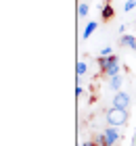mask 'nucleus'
<instances>
[{
	"instance_id": "obj_10",
	"label": "nucleus",
	"mask_w": 136,
	"mask_h": 146,
	"mask_svg": "<svg viewBox=\"0 0 136 146\" xmlns=\"http://www.w3.org/2000/svg\"><path fill=\"white\" fill-rule=\"evenodd\" d=\"M109 17H113V9L111 6H103V19H109Z\"/></svg>"
},
{
	"instance_id": "obj_4",
	"label": "nucleus",
	"mask_w": 136,
	"mask_h": 146,
	"mask_svg": "<svg viewBox=\"0 0 136 146\" xmlns=\"http://www.w3.org/2000/svg\"><path fill=\"white\" fill-rule=\"evenodd\" d=\"M103 134H105V140H107V146H113L115 142L119 140V134H117V129H115V127H107V129L103 131Z\"/></svg>"
},
{
	"instance_id": "obj_13",
	"label": "nucleus",
	"mask_w": 136,
	"mask_h": 146,
	"mask_svg": "<svg viewBox=\"0 0 136 146\" xmlns=\"http://www.w3.org/2000/svg\"><path fill=\"white\" fill-rule=\"evenodd\" d=\"M82 146H96L94 142H82Z\"/></svg>"
},
{
	"instance_id": "obj_2",
	"label": "nucleus",
	"mask_w": 136,
	"mask_h": 146,
	"mask_svg": "<svg viewBox=\"0 0 136 146\" xmlns=\"http://www.w3.org/2000/svg\"><path fill=\"white\" fill-rule=\"evenodd\" d=\"M128 119V111L126 109H115L111 107L107 111V123L111 125V127H117V125H124Z\"/></svg>"
},
{
	"instance_id": "obj_8",
	"label": "nucleus",
	"mask_w": 136,
	"mask_h": 146,
	"mask_svg": "<svg viewBox=\"0 0 136 146\" xmlns=\"http://www.w3.org/2000/svg\"><path fill=\"white\" fill-rule=\"evenodd\" d=\"M88 11H90V6H88L86 2H82V4H80V9H78V15H80V17H86V15H88Z\"/></svg>"
},
{
	"instance_id": "obj_1",
	"label": "nucleus",
	"mask_w": 136,
	"mask_h": 146,
	"mask_svg": "<svg viewBox=\"0 0 136 146\" xmlns=\"http://www.w3.org/2000/svg\"><path fill=\"white\" fill-rule=\"evenodd\" d=\"M98 65H100V71L107 73L109 77L119 75V58L117 56H100Z\"/></svg>"
},
{
	"instance_id": "obj_5",
	"label": "nucleus",
	"mask_w": 136,
	"mask_h": 146,
	"mask_svg": "<svg viewBox=\"0 0 136 146\" xmlns=\"http://www.w3.org/2000/svg\"><path fill=\"white\" fill-rule=\"evenodd\" d=\"M96 27H98V23L96 21H90V23H86V29H84V34H82V38L84 40H88L94 31H96Z\"/></svg>"
},
{
	"instance_id": "obj_11",
	"label": "nucleus",
	"mask_w": 136,
	"mask_h": 146,
	"mask_svg": "<svg viewBox=\"0 0 136 146\" xmlns=\"http://www.w3.org/2000/svg\"><path fill=\"white\" fill-rule=\"evenodd\" d=\"M134 6H136V0H128V2L124 4V11L128 13V11H132V9H134Z\"/></svg>"
},
{
	"instance_id": "obj_12",
	"label": "nucleus",
	"mask_w": 136,
	"mask_h": 146,
	"mask_svg": "<svg viewBox=\"0 0 136 146\" xmlns=\"http://www.w3.org/2000/svg\"><path fill=\"white\" fill-rule=\"evenodd\" d=\"M100 56H111V46H105V48L100 50Z\"/></svg>"
},
{
	"instance_id": "obj_7",
	"label": "nucleus",
	"mask_w": 136,
	"mask_h": 146,
	"mask_svg": "<svg viewBox=\"0 0 136 146\" xmlns=\"http://www.w3.org/2000/svg\"><path fill=\"white\" fill-rule=\"evenodd\" d=\"M121 84H124L121 75H113V77H111V82H109V88H111V90H119V88H121Z\"/></svg>"
},
{
	"instance_id": "obj_6",
	"label": "nucleus",
	"mask_w": 136,
	"mask_h": 146,
	"mask_svg": "<svg viewBox=\"0 0 136 146\" xmlns=\"http://www.w3.org/2000/svg\"><path fill=\"white\" fill-rule=\"evenodd\" d=\"M121 46H128V48L136 50V38L134 36H124L121 38Z\"/></svg>"
},
{
	"instance_id": "obj_9",
	"label": "nucleus",
	"mask_w": 136,
	"mask_h": 146,
	"mask_svg": "<svg viewBox=\"0 0 136 146\" xmlns=\"http://www.w3.org/2000/svg\"><path fill=\"white\" fill-rule=\"evenodd\" d=\"M86 69H88V65H86L84 61H80V63H78V75H84Z\"/></svg>"
},
{
	"instance_id": "obj_3",
	"label": "nucleus",
	"mask_w": 136,
	"mask_h": 146,
	"mask_svg": "<svg viewBox=\"0 0 136 146\" xmlns=\"http://www.w3.org/2000/svg\"><path fill=\"white\" fill-rule=\"evenodd\" d=\"M128 104H130V94H126V92H115L113 107L115 109H128Z\"/></svg>"
}]
</instances>
